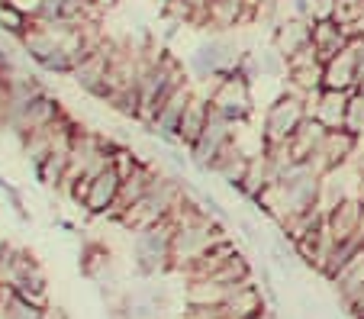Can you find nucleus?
Returning a JSON list of instances; mask_svg holds the SVG:
<instances>
[{
	"label": "nucleus",
	"mask_w": 364,
	"mask_h": 319,
	"mask_svg": "<svg viewBox=\"0 0 364 319\" xmlns=\"http://www.w3.org/2000/svg\"><path fill=\"white\" fill-rule=\"evenodd\" d=\"M171 239H174V220L155 222L149 229L136 232L132 239V264L139 278H159L161 271H171Z\"/></svg>",
	"instance_id": "obj_1"
},
{
	"label": "nucleus",
	"mask_w": 364,
	"mask_h": 319,
	"mask_svg": "<svg viewBox=\"0 0 364 319\" xmlns=\"http://www.w3.org/2000/svg\"><path fill=\"white\" fill-rule=\"evenodd\" d=\"M306 117H309L306 97H300V94L284 87V94H277L268 104V110H264V119H262L264 146H281V142H287Z\"/></svg>",
	"instance_id": "obj_2"
},
{
	"label": "nucleus",
	"mask_w": 364,
	"mask_h": 319,
	"mask_svg": "<svg viewBox=\"0 0 364 319\" xmlns=\"http://www.w3.org/2000/svg\"><path fill=\"white\" fill-rule=\"evenodd\" d=\"M235 129H239V123H232L229 117H223L220 110L210 107V117H206V126H203V132H200L197 146L187 152L191 155V165L197 168V171L210 174V165L216 161V155L235 139Z\"/></svg>",
	"instance_id": "obj_3"
},
{
	"label": "nucleus",
	"mask_w": 364,
	"mask_h": 319,
	"mask_svg": "<svg viewBox=\"0 0 364 319\" xmlns=\"http://www.w3.org/2000/svg\"><path fill=\"white\" fill-rule=\"evenodd\" d=\"M210 97V107L220 110L223 117H229L232 123H248L255 113V97H252V81L239 75H229L213 81V90L206 94Z\"/></svg>",
	"instance_id": "obj_4"
},
{
	"label": "nucleus",
	"mask_w": 364,
	"mask_h": 319,
	"mask_svg": "<svg viewBox=\"0 0 364 319\" xmlns=\"http://www.w3.org/2000/svg\"><path fill=\"white\" fill-rule=\"evenodd\" d=\"M65 113H68V110L62 107V100L52 97L48 90H42L39 97H33L26 107H23V110L10 113V117L4 119V129H10L16 139H23V136H29V132L42 129V126H52L55 119H62Z\"/></svg>",
	"instance_id": "obj_5"
},
{
	"label": "nucleus",
	"mask_w": 364,
	"mask_h": 319,
	"mask_svg": "<svg viewBox=\"0 0 364 319\" xmlns=\"http://www.w3.org/2000/svg\"><path fill=\"white\" fill-rule=\"evenodd\" d=\"M113 52H117V42L103 39L100 49H97L94 55L84 58V62L75 68V75H71V81H75L84 94H90L94 100H100V104L107 100V71H110Z\"/></svg>",
	"instance_id": "obj_6"
},
{
	"label": "nucleus",
	"mask_w": 364,
	"mask_h": 319,
	"mask_svg": "<svg viewBox=\"0 0 364 319\" xmlns=\"http://www.w3.org/2000/svg\"><path fill=\"white\" fill-rule=\"evenodd\" d=\"M193 94H197V90H193L191 81L181 84V87L174 90L171 97L165 100V107L159 110L155 123L149 126V136L161 139L168 148H181V142H178V126H181V117H184V110H187V104H191Z\"/></svg>",
	"instance_id": "obj_7"
},
{
	"label": "nucleus",
	"mask_w": 364,
	"mask_h": 319,
	"mask_svg": "<svg viewBox=\"0 0 364 319\" xmlns=\"http://www.w3.org/2000/svg\"><path fill=\"white\" fill-rule=\"evenodd\" d=\"M358 142H361V139H355L351 132L329 129V132H326V139H323V146H319V152L313 155L309 161H313V168H316L319 174H329V171H336V168L348 165V161L355 158Z\"/></svg>",
	"instance_id": "obj_8"
},
{
	"label": "nucleus",
	"mask_w": 364,
	"mask_h": 319,
	"mask_svg": "<svg viewBox=\"0 0 364 319\" xmlns=\"http://www.w3.org/2000/svg\"><path fill=\"white\" fill-rule=\"evenodd\" d=\"M348 90H329L319 87L313 94H306V110L313 119L326 126V129H342L345 123V110H348Z\"/></svg>",
	"instance_id": "obj_9"
},
{
	"label": "nucleus",
	"mask_w": 364,
	"mask_h": 319,
	"mask_svg": "<svg viewBox=\"0 0 364 319\" xmlns=\"http://www.w3.org/2000/svg\"><path fill=\"white\" fill-rule=\"evenodd\" d=\"M309 42H313V49L319 52V62L326 65V62H332L338 52L348 49L351 36L336 16H326V20H313V26H309Z\"/></svg>",
	"instance_id": "obj_10"
},
{
	"label": "nucleus",
	"mask_w": 364,
	"mask_h": 319,
	"mask_svg": "<svg viewBox=\"0 0 364 319\" xmlns=\"http://www.w3.org/2000/svg\"><path fill=\"white\" fill-rule=\"evenodd\" d=\"M119 174L113 171V168H107V171H100L94 180H90V194H87V203H84V213L90 216H107L110 213V207L117 203L119 197Z\"/></svg>",
	"instance_id": "obj_11"
},
{
	"label": "nucleus",
	"mask_w": 364,
	"mask_h": 319,
	"mask_svg": "<svg viewBox=\"0 0 364 319\" xmlns=\"http://www.w3.org/2000/svg\"><path fill=\"white\" fill-rule=\"evenodd\" d=\"M361 220H364L361 200H358L355 194H348L329 213V229H332V236H336L338 242H345V239H351V236H364V232H361Z\"/></svg>",
	"instance_id": "obj_12"
},
{
	"label": "nucleus",
	"mask_w": 364,
	"mask_h": 319,
	"mask_svg": "<svg viewBox=\"0 0 364 319\" xmlns=\"http://www.w3.org/2000/svg\"><path fill=\"white\" fill-rule=\"evenodd\" d=\"M248 284V281H245ZM242 284H220L213 278H203V281H187V291H184V303L187 306H223Z\"/></svg>",
	"instance_id": "obj_13"
},
{
	"label": "nucleus",
	"mask_w": 364,
	"mask_h": 319,
	"mask_svg": "<svg viewBox=\"0 0 364 319\" xmlns=\"http://www.w3.org/2000/svg\"><path fill=\"white\" fill-rule=\"evenodd\" d=\"M206 117H210V97L193 94L191 104H187V110H184V117H181V126H178L181 148H187V152H191V148L197 146L200 132H203V126H206Z\"/></svg>",
	"instance_id": "obj_14"
},
{
	"label": "nucleus",
	"mask_w": 364,
	"mask_h": 319,
	"mask_svg": "<svg viewBox=\"0 0 364 319\" xmlns=\"http://www.w3.org/2000/svg\"><path fill=\"white\" fill-rule=\"evenodd\" d=\"M326 126L319 123V119H313V117H306L300 126H296V132L287 139V146H290V155H294V161H309L313 155L319 152V146H323V139H326Z\"/></svg>",
	"instance_id": "obj_15"
},
{
	"label": "nucleus",
	"mask_w": 364,
	"mask_h": 319,
	"mask_svg": "<svg viewBox=\"0 0 364 319\" xmlns=\"http://www.w3.org/2000/svg\"><path fill=\"white\" fill-rule=\"evenodd\" d=\"M323 87L329 90H358V65H355V52L345 49L338 52L332 62H326L323 68Z\"/></svg>",
	"instance_id": "obj_16"
},
{
	"label": "nucleus",
	"mask_w": 364,
	"mask_h": 319,
	"mask_svg": "<svg viewBox=\"0 0 364 319\" xmlns=\"http://www.w3.org/2000/svg\"><path fill=\"white\" fill-rule=\"evenodd\" d=\"M20 45H23V55L29 58V62L42 65L52 52L58 49V33L55 26H42V23H33V26L26 29V33L20 36Z\"/></svg>",
	"instance_id": "obj_17"
},
{
	"label": "nucleus",
	"mask_w": 364,
	"mask_h": 319,
	"mask_svg": "<svg viewBox=\"0 0 364 319\" xmlns=\"http://www.w3.org/2000/svg\"><path fill=\"white\" fill-rule=\"evenodd\" d=\"M206 13H210V26H213L216 33H226V29H235V26H242V23L255 20L245 10V0H210Z\"/></svg>",
	"instance_id": "obj_18"
},
{
	"label": "nucleus",
	"mask_w": 364,
	"mask_h": 319,
	"mask_svg": "<svg viewBox=\"0 0 364 319\" xmlns=\"http://www.w3.org/2000/svg\"><path fill=\"white\" fill-rule=\"evenodd\" d=\"M36 168V178H39L42 188L48 190H62V184L68 180V168H71V155L68 148H52V152L46 155V158L39 161Z\"/></svg>",
	"instance_id": "obj_19"
},
{
	"label": "nucleus",
	"mask_w": 364,
	"mask_h": 319,
	"mask_svg": "<svg viewBox=\"0 0 364 319\" xmlns=\"http://www.w3.org/2000/svg\"><path fill=\"white\" fill-rule=\"evenodd\" d=\"M309 26H313V20H296V16H287V23H277L274 26V49L281 52L284 58L294 55L296 49H303L309 42Z\"/></svg>",
	"instance_id": "obj_20"
},
{
	"label": "nucleus",
	"mask_w": 364,
	"mask_h": 319,
	"mask_svg": "<svg viewBox=\"0 0 364 319\" xmlns=\"http://www.w3.org/2000/svg\"><path fill=\"white\" fill-rule=\"evenodd\" d=\"M223 306H226V316H229V319H252L255 313L264 310L268 303H264V297H262V291H258V284H252V281H248V284H242L239 291H235Z\"/></svg>",
	"instance_id": "obj_21"
},
{
	"label": "nucleus",
	"mask_w": 364,
	"mask_h": 319,
	"mask_svg": "<svg viewBox=\"0 0 364 319\" xmlns=\"http://www.w3.org/2000/svg\"><path fill=\"white\" fill-rule=\"evenodd\" d=\"M42 316H46V306L29 303V300H23L14 291H10V297L0 306V319H42Z\"/></svg>",
	"instance_id": "obj_22"
},
{
	"label": "nucleus",
	"mask_w": 364,
	"mask_h": 319,
	"mask_svg": "<svg viewBox=\"0 0 364 319\" xmlns=\"http://www.w3.org/2000/svg\"><path fill=\"white\" fill-rule=\"evenodd\" d=\"M342 129H345V132H351L355 139H364V94H361V90H351Z\"/></svg>",
	"instance_id": "obj_23"
},
{
	"label": "nucleus",
	"mask_w": 364,
	"mask_h": 319,
	"mask_svg": "<svg viewBox=\"0 0 364 319\" xmlns=\"http://www.w3.org/2000/svg\"><path fill=\"white\" fill-rule=\"evenodd\" d=\"M29 26H33V20H29V16H23L16 7H10L7 0H0V33H7V36H14V39H20Z\"/></svg>",
	"instance_id": "obj_24"
},
{
	"label": "nucleus",
	"mask_w": 364,
	"mask_h": 319,
	"mask_svg": "<svg viewBox=\"0 0 364 319\" xmlns=\"http://www.w3.org/2000/svg\"><path fill=\"white\" fill-rule=\"evenodd\" d=\"M142 161H149V158H145V155H139L132 146H119L117 152H113V171L119 174V180H126L139 165H142Z\"/></svg>",
	"instance_id": "obj_25"
},
{
	"label": "nucleus",
	"mask_w": 364,
	"mask_h": 319,
	"mask_svg": "<svg viewBox=\"0 0 364 319\" xmlns=\"http://www.w3.org/2000/svg\"><path fill=\"white\" fill-rule=\"evenodd\" d=\"M46 75H55V77H71L75 75V68H77V58L75 55H68V52H62V49H55L52 55L46 58V62L39 65Z\"/></svg>",
	"instance_id": "obj_26"
},
{
	"label": "nucleus",
	"mask_w": 364,
	"mask_h": 319,
	"mask_svg": "<svg viewBox=\"0 0 364 319\" xmlns=\"http://www.w3.org/2000/svg\"><path fill=\"white\" fill-rule=\"evenodd\" d=\"M7 4L20 10L23 16H29V20H36L42 13V7H46V0H7Z\"/></svg>",
	"instance_id": "obj_27"
},
{
	"label": "nucleus",
	"mask_w": 364,
	"mask_h": 319,
	"mask_svg": "<svg viewBox=\"0 0 364 319\" xmlns=\"http://www.w3.org/2000/svg\"><path fill=\"white\" fill-rule=\"evenodd\" d=\"M42 319H68V313H65L62 306H52V303H48L46 306V316H42Z\"/></svg>",
	"instance_id": "obj_28"
},
{
	"label": "nucleus",
	"mask_w": 364,
	"mask_h": 319,
	"mask_svg": "<svg viewBox=\"0 0 364 319\" xmlns=\"http://www.w3.org/2000/svg\"><path fill=\"white\" fill-rule=\"evenodd\" d=\"M184 4L193 10V13H197V10H206V7H210V0H184Z\"/></svg>",
	"instance_id": "obj_29"
},
{
	"label": "nucleus",
	"mask_w": 364,
	"mask_h": 319,
	"mask_svg": "<svg viewBox=\"0 0 364 319\" xmlns=\"http://www.w3.org/2000/svg\"><path fill=\"white\" fill-rule=\"evenodd\" d=\"M252 319H274V313H271L268 310V306H264V310H258V313H255V316Z\"/></svg>",
	"instance_id": "obj_30"
},
{
	"label": "nucleus",
	"mask_w": 364,
	"mask_h": 319,
	"mask_svg": "<svg viewBox=\"0 0 364 319\" xmlns=\"http://www.w3.org/2000/svg\"><path fill=\"white\" fill-rule=\"evenodd\" d=\"M165 4H171V0H165Z\"/></svg>",
	"instance_id": "obj_31"
}]
</instances>
